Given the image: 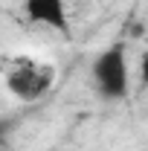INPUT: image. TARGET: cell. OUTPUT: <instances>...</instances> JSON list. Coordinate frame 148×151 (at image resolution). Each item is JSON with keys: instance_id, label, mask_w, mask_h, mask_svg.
I'll use <instances>...</instances> for the list:
<instances>
[{"instance_id": "2", "label": "cell", "mask_w": 148, "mask_h": 151, "mask_svg": "<svg viewBox=\"0 0 148 151\" xmlns=\"http://www.w3.org/2000/svg\"><path fill=\"white\" fill-rule=\"evenodd\" d=\"M90 78H93V87H96L99 96H105L111 102L125 99L131 90V70H128L125 47L111 44L108 50H102L90 64Z\"/></svg>"}, {"instance_id": "3", "label": "cell", "mask_w": 148, "mask_h": 151, "mask_svg": "<svg viewBox=\"0 0 148 151\" xmlns=\"http://www.w3.org/2000/svg\"><path fill=\"white\" fill-rule=\"evenodd\" d=\"M23 15L32 26H47L52 32H70V15L64 0H23Z\"/></svg>"}, {"instance_id": "1", "label": "cell", "mask_w": 148, "mask_h": 151, "mask_svg": "<svg viewBox=\"0 0 148 151\" xmlns=\"http://www.w3.org/2000/svg\"><path fill=\"white\" fill-rule=\"evenodd\" d=\"M6 90L20 102H38L55 84V67L38 55H12L3 67Z\"/></svg>"}]
</instances>
